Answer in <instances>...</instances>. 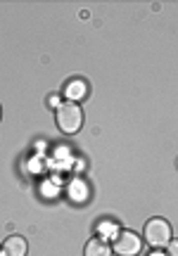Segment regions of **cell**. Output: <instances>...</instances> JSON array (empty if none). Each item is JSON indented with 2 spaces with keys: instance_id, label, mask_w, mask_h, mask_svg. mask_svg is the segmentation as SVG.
Returning <instances> with one entry per match:
<instances>
[{
  "instance_id": "cell-2",
  "label": "cell",
  "mask_w": 178,
  "mask_h": 256,
  "mask_svg": "<svg viewBox=\"0 0 178 256\" xmlns=\"http://www.w3.org/2000/svg\"><path fill=\"white\" fill-rule=\"evenodd\" d=\"M142 238L145 242L154 249H164L166 244L171 242V226L166 218H150L145 223V228H142Z\"/></svg>"
},
{
  "instance_id": "cell-7",
  "label": "cell",
  "mask_w": 178,
  "mask_h": 256,
  "mask_svg": "<svg viewBox=\"0 0 178 256\" xmlns=\"http://www.w3.org/2000/svg\"><path fill=\"white\" fill-rule=\"evenodd\" d=\"M166 247H169V256H176V254H178V247H176V242H174V240H171Z\"/></svg>"
},
{
  "instance_id": "cell-5",
  "label": "cell",
  "mask_w": 178,
  "mask_h": 256,
  "mask_svg": "<svg viewBox=\"0 0 178 256\" xmlns=\"http://www.w3.org/2000/svg\"><path fill=\"white\" fill-rule=\"evenodd\" d=\"M84 256H112V247L104 238H90L84 247Z\"/></svg>"
},
{
  "instance_id": "cell-9",
  "label": "cell",
  "mask_w": 178,
  "mask_h": 256,
  "mask_svg": "<svg viewBox=\"0 0 178 256\" xmlns=\"http://www.w3.org/2000/svg\"><path fill=\"white\" fill-rule=\"evenodd\" d=\"M0 116H2V110H0Z\"/></svg>"
},
{
  "instance_id": "cell-6",
  "label": "cell",
  "mask_w": 178,
  "mask_h": 256,
  "mask_svg": "<svg viewBox=\"0 0 178 256\" xmlns=\"http://www.w3.org/2000/svg\"><path fill=\"white\" fill-rule=\"evenodd\" d=\"M66 98H69V102H78L86 98V92H88V86H86V81H81V78H74V81H69V86L64 88Z\"/></svg>"
},
{
  "instance_id": "cell-3",
  "label": "cell",
  "mask_w": 178,
  "mask_h": 256,
  "mask_svg": "<svg viewBox=\"0 0 178 256\" xmlns=\"http://www.w3.org/2000/svg\"><path fill=\"white\" fill-rule=\"evenodd\" d=\"M112 252L119 256H138L142 252V238L133 230H122L114 235Z\"/></svg>"
},
{
  "instance_id": "cell-1",
  "label": "cell",
  "mask_w": 178,
  "mask_h": 256,
  "mask_svg": "<svg viewBox=\"0 0 178 256\" xmlns=\"http://www.w3.org/2000/svg\"><path fill=\"white\" fill-rule=\"evenodd\" d=\"M55 119H57V128L64 133V136H74L81 130L84 126V110L78 102H60V107L55 112Z\"/></svg>"
},
{
  "instance_id": "cell-4",
  "label": "cell",
  "mask_w": 178,
  "mask_h": 256,
  "mask_svg": "<svg viewBox=\"0 0 178 256\" xmlns=\"http://www.w3.org/2000/svg\"><path fill=\"white\" fill-rule=\"evenodd\" d=\"M26 252H28V244L22 235H10L2 242V247H0V256H26Z\"/></svg>"
},
{
  "instance_id": "cell-8",
  "label": "cell",
  "mask_w": 178,
  "mask_h": 256,
  "mask_svg": "<svg viewBox=\"0 0 178 256\" xmlns=\"http://www.w3.org/2000/svg\"><path fill=\"white\" fill-rule=\"evenodd\" d=\"M150 256H164V254H162V252H152Z\"/></svg>"
}]
</instances>
